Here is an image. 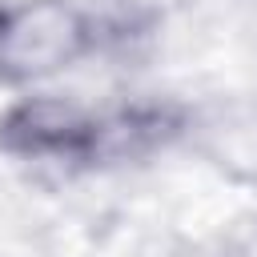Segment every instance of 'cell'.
<instances>
[{"label":"cell","mask_w":257,"mask_h":257,"mask_svg":"<svg viewBox=\"0 0 257 257\" xmlns=\"http://www.w3.org/2000/svg\"><path fill=\"white\" fill-rule=\"evenodd\" d=\"M96 44L92 16L72 0H12L0 8V84H36Z\"/></svg>","instance_id":"6da1fadb"},{"label":"cell","mask_w":257,"mask_h":257,"mask_svg":"<svg viewBox=\"0 0 257 257\" xmlns=\"http://www.w3.org/2000/svg\"><path fill=\"white\" fill-rule=\"evenodd\" d=\"M0 149L28 161H96L100 116L64 96H24L0 112Z\"/></svg>","instance_id":"7a4b0ae2"}]
</instances>
